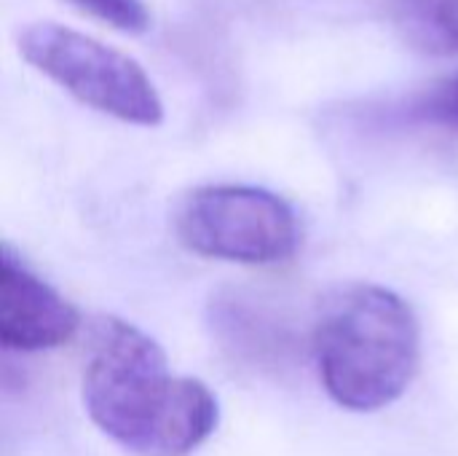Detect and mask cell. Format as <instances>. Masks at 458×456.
Listing matches in <instances>:
<instances>
[{
	"instance_id": "obj_1",
	"label": "cell",
	"mask_w": 458,
	"mask_h": 456,
	"mask_svg": "<svg viewBox=\"0 0 458 456\" xmlns=\"http://www.w3.org/2000/svg\"><path fill=\"white\" fill-rule=\"evenodd\" d=\"M81 392L94 427L134 456L193 454L220 422L215 392L174 376L161 344L118 317L94 325Z\"/></svg>"
},
{
	"instance_id": "obj_2",
	"label": "cell",
	"mask_w": 458,
	"mask_h": 456,
	"mask_svg": "<svg viewBox=\"0 0 458 456\" xmlns=\"http://www.w3.org/2000/svg\"><path fill=\"white\" fill-rule=\"evenodd\" d=\"M311 349L325 392L341 409L370 414L411 387L421 360V328L394 290L352 285L325 304Z\"/></svg>"
},
{
	"instance_id": "obj_3",
	"label": "cell",
	"mask_w": 458,
	"mask_h": 456,
	"mask_svg": "<svg viewBox=\"0 0 458 456\" xmlns=\"http://www.w3.org/2000/svg\"><path fill=\"white\" fill-rule=\"evenodd\" d=\"M19 54L78 102L134 126H158L164 102L137 59L56 22L19 32Z\"/></svg>"
},
{
	"instance_id": "obj_4",
	"label": "cell",
	"mask_w": 458,
	"mask_h": 456,
	"mask_svg": "<svg viewBox=\"0 0 458 456\" xmlns=\"http://www.w3.org/2000/svg\"><path fill=\"white\" fill-rule=\"evenodd\" d=\"M185 250L242 266H271L295 255L301 226L295 210L274 191L255 185H201L174 215Z\"/></svg>"
},
{
	"instance_id": "obj_5",
	"label": "cell",
	"mask_w": 458,
	"mask_h": 456,
	"mask_svg": "<svg viewBox=\"0 0 458 456\" xmlns=\"http://www.w3.org/2000/svg\"><path fill=\"white\" fill-rule=\"evenodd\" d=\"M81 325L78 309L40 280L11 245L0 258V341L11 352H43L67 344Z\"/></svg>"
},
{
	"instance_id": "obj_6",
	"label": "cell",
	"mask_w": 458,
	"mask_h": 456,
	"mask_svg": "<svg viewBox=\"0 0 458 456\" xmlns=\"http://www.w3.org/2000/svg\"><path fill=\"white\" fill-rule=\"evenodd\" d=\"M212 328L228 349L255 363H279L290 352V333L244 298H217Z\"/></svg>"
},
{
	"instance_id": "obj_7",
	"label": "cell",
	"mask_w": 458,
	"mask_h": 456,
	"mask_svg": "<svg viewBox=\"0 0 458 456\" xmlns=\"http://www.w3.org/2000/svg\"><path fill=\"white\" fill-rule=\"evenodd\" d=\"M394 24L424 54H458V0H403Z\"/></svg>"
},
{
	"instance_id": "obj_8",
	"label": "cell",
	"mask_w": 458,
	"mask_h": 456,
	"mask_svg": "<svg viewBox=\"0 0 458 456\" xmlns=\"http://www.w3.org/2000/svg\"><path fill=\"white\" fill-rule=\"evenodd\" d=\"M83 13L110 24L118 32L140 35L150 27V11L145 0H70Z\"/></svg>"
},
{
	"instance_id": "obj_9",
	"label": "cell",
	"mask_w": 458,
	"mask_h": 456,
	"mask_svg": "<svg viewBox=\"0 0 458 456\" xmlns=\"http://www.w3.org/2000/svg\"><path fill=\"white\" fill-rule=\"evenodd\" d=\"M421 113L427 118H435L440 124L456 126L458 129V75L443 81L424 102H421Z\"/></svg>"
}]
</instances>
